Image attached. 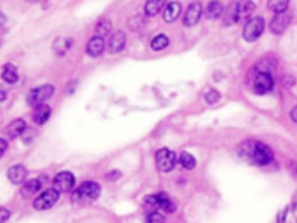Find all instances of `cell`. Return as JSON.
<instances>
[{"instance_id":"8","label":"cell","mask_w":297,"mask_h":223,"mask_svg":"<svg viewBox=\"0 0 297 223\" xmlns=\"http://www.w3.org/2000/svg\"><path fill=\"white\" fill-rule=\"evenodd\" d=\"M76 184V178L71 172L64 171L58 173L53 179V188L58 192H69Z\"/></svg>"},{"instance_id":"22","label":"cell","mask_w":297,"mask_h":223,"mask_svg":"<svg viewBox=\"0 0 297 223\" xmlns=\"http://www.w3.org/2000/svg\"><path fill=\"white\" fill-rule=\"evenodd\" d=\"M1 77L6 83H8V84H15V83L19 81L18 70H16L15 66L11 64V63H7V64H5L4 69H2Z\"/></svg>"},{"instance_id":"29","label":"cell","mask_w":297,"mask_h":223,"mask_svg":"<svg viewBox=\"0 0 297 223\" xmlns=\"http://www.w3.org/2000/svg\"><path fill=\"white\" fill-rule=\"evenodd\" d=\"M146 223H164L165 216L158 212H151L146 216Z\"/></svg>"},{"instance_id":"18","label":"cell","mask_w":297,"mask_h":223,"mask_svg":"<svg viewBox=\"0 0 297 223\" xmlns=\"http://www.w3.org/2000/svg\"><path fill=\"white\" fill-rule=\"evenodd\" d=\"M26 132V122L21 119L14 120L6 127L5 133L9 138H15Z\"/></svg>"},{"instance_id":"4","label":"cell","mask_w":297,"mask_h":223,"mask_svg":"<svg viewBox=\"0 0 297 223\" xmlns=\"http://www.w3.org/2000/svg\"><path fill=\"white\" fill-rule=\"evenodd\" d=\"M53 91H55V89H53L52 85L46 84L43 86H39V88L33 89L32 91L28 93V95H27V101H28V104L31 106L36 107V106L44 104L49 98H51Z\"/></svg>"},{"instance_id":"1","label":"cell","mask_w":297,"mask_h":223,"mask_svg":"<svg viewBox=\"0 0 297 223\" xmlns=\"http://www.w3.org/2000/svg\"><path fill=\"white\" fill-rule=\"evenodd\" d=\"M240 156L255 165H267L272 162L273 151L265 143L248 139L240 146Z\"/></svg>"},{"instance_id":"35","label":"cell","mask_w":297,"mask_h":223,"mask_svg":"<svg viewBox=\"0 0 297 223\" xmlns=\"http://www.w3.org/2000/svg\"><path fill=\"white\" fill-rule=\"evenodd\" d=\"M290 116H292L293 121L297 123V106H296V107H294V108L292 109V113H290Z\"/></svg>"},{"instance_id":"15","label":"cell","mask_w":297,"mask_h":223,"mask_svg":"<svg viewBox=\"0 0 297 223\" xmlns=\"http://www.w3.org/2000/svg\"><path fill=\"white\" fill-rule=\"evenodd\" d=\"M255 11V4L253 0H239L238 1V16L239 21L250 20L251 15Z\"/></svg>"},{"instance_id":"12","label":"cell","mask_w":297,"mask_h":223,"mask_svg":"<svg viewBox=\"0 0 297 223\" xmlns=\"http://www.w3.org/2000/svg\"><path fill=\"white\" fill-rule=\"evenodd\" d=\"M105 40L101 36L94 35L86 45V54L91 57L95 58L102 55V52L105 51Z\"/></svg>"},{"instance_id":"2","label":"cell","mask_w":297,"mask_h":223,"mask_svg":"<svg viewBox=\"0 0 297 223\" xmlns=\"http://www.w3.org/2000/svg\"><path fill=\"white\" fill-rule=\"evenodd\" d=\"M100 193H101V187L99 184L94 181H86L72 193L71 200L73 204H88V202L96 200Z\"/></svg>"},{"instance_id":"14","label":"cell","mask_w":297,"mask_h":223,"mask_svg":"<svg viewBox=\"0 0 297 223\" xmlns=\"http://www.w3.org/2000/svg\"><path fill=\"white\" fill-rule=\"evenodd\" d=\"M28 171L23 165H13L8 169L7 177L13 184H21L25 180Z\"/></svg>"},{"instance_id":"9","label":"cell","mask_w":297,"mask_h":223,"mask_svg":"<svg viewBox=\"0 0 297 223\" xmlns=\"http://www.w3.org/2000/svg\"><path fill=\"white\" fill-rule=\"evenodd\" d=\"M202 5L200 1H194L188 6L183 15V25L187 27H193L200 21L202 15Z\"/></svg>"},{"instance_id":"21","label":"cell","mask_w":297,"mask_h":223,"mask_svg":"<svg viewBox=\"0 0 297 223\" xmlns=\"http://www.w3.org/2000/svg\"><path fill=\"white\" fill-rule=\"evenodd\" d=\"M42 187L41 179H32V180L27 181L26 184H23L21 188V194L26 198L34 195L38 193Z\"/></svg>"},{"instance_id":"13","label":"cell","mask_w":297,"mask_h":223,"mask_svg":"<svg viewBox=\"0 0 297 223\" xmlns=\"http://www.w3.org/2000/svg\"><path fill=\"white\" fill-rule=\"evenodd\" d=\"M181 5L178 1H172L166 6L164 12H163V19L165 22L172 23L179 19L181 14Z\"/></svg>"},{"instance_id":"20","label":"cell","mask_w":297,"mask_h":223,"mask_svg":"<svg viewBox=\"0 0 297 223\" xmlns=\"http://www.w3.org/2000/svg\"><path fill=\"white\" fill-rule=\"evenodd\" d=\"M166 0H148L144 6V13L146 16H156L164 8Z\"/></svg>"},{"instance_id":"23","label":"cell","mask_w":297,"mask_h":223,"mask_svg":"<svg viewBox=\"0 0 297 223\" xmlns=\"http://www.w3.org/2000/svg\"><path fill=\"white\" fill-rule=\"evenodd\" d=\"M289 0H268V2H267V7H268L269 11L274 12L275 14L287 12Z\"/></svg>"},{"instance_id":"11","label":"cell","mask_w":297,"mask_h":223,"mask_svg":"<svg viewBox=\"0 0 297 223\" xmlns=\"http://www.w3.org/2000/svg\"><path fill=\"white\" fill-rule=\"evenodd\" d=\"M126 33L122 31H118L111 35V38L108 40V43H107V48H108V51L111 52V54H119V52H121L123 49L126 48Z\"/></svg>"},{"instance_id":"31","label":"cell","mask_w":297,"mask_h":223,"mask_svg":"<svg viewBox=\"0 0 297 223\" xmlns=\"http://www.w3.org/2000/svg\"><path fill=\"white\" fill-rule=\"evenodd\" d=\"M219 99H221V94H219L218 91H216V89H212V91H209L206 94V100L210 105L216 104Z\"/></svg>"},{"instance_id":"27","label":"cell","mask_w":297,"mask_h":223,"mask_svg":"<svg viewBox=\"0 0 297 223\" xmlns=\"http://www.w3.org/2000/svg\"><path fill=\"white\" fill-rule=\"evenodd\" d=\"M180 164L182 165V168H185L187 170H193L196 166V161L194 158V156H192L188 152H182L180 155Z\"/></svg>"},{"instance_id":"30","label":"cell","mask_w":297,"mask_h":223,"mask_svg":"<svg viewBox=\"0 0 297 223\" xmlns=\"http://www.w3.org/2000/svg\"><path fill=\"white\" fill-rule=\"evenodd\" d=\"M143 23H144V20H143L142 16L141 15H136V16H133V18L130 19L129 26H130V28L132 29V31H138V29L142 28Z\"/></svg>"},{"instance_id":"7","label":"cell","mask_w":297,"mask_h":223,"mask_svg":"<svg viewBox=\"0 0 297 223\" xmlns=\"http://www.w3.org/2000/svg\"><path fill=\"white\" fill-rule=\"evenodd\" d=\"M59 199V192L55 188L46 189L42 193L41 195H39L34 201V208L38 211H45L55 206L56 202Z\"/></svg>"},{"instance_id":"32","label":"cell","mask_w":297,"mask_h":223,"mask_svg":"<svg viewBox=\"0 0 297 223\" xmlns=\"http://www.w3.org/2000/svg\"><path fill=\"white\" fill-rule=\"evenodd\" d=\"M11 216V213H9L8 209L0 207V223H5Z\"/></svg>"},{"instance_id":"28","label":"cell","mask_w":297,"mask_h":223,"mask_svg":"<svg viewBox=\"0 0 297 223\" xmlns=\"http://www.w3.org/2000/svg\"><path fill=\"white\" fill-rule=\"evenodd\" d=\"M160 201H162L160 194L148 195L144 199V204H145L146 207L152 208V209H158V208H160Z\"/></svg>"},{"instance_id":"19","label":"cell","mask_w":297,"mask_h":223,"mask_svg":"<svg viewBox=\"0 0 297 223\" xmlns=\"http://www.w3.org/2000/svg\"><path fill=\"white\" fill-rule=\"evenodd\" d=\"M223 21H224L225 26H232L239 22L238 2H232V4L229 5L228 9L224 11V20Z\"/></svg>"},{"instance_id":"34","label":"cell","mask_w":297,"mask_h":223,"mask_svg":"<svg viewBox=\"0 0 297 223\" xmlns=\"http://www.w3.org/2000/svg\"><path fill=\"white\" fill-rule=\"evenodd\" d=\"M6 149H7V142L4 138H0V158L5 154Z\"/></svg>"},{"instance_id":"26","label":"cell","mask_w":297,"mask_h":223,"mask_svg":"<svg viewBox=\"0 0 297 223\" xmlns=\"http://www.w3.org/2000/svg\"><path fill=\"white\" fill-rule=\"evenodd\" d=\"M160 198H162V201H160V209H163L165 213L175 212L176 206L174 205V202L169 198L168 194H165V193H160Z\"/></svg>"},{"instance_id":"16","label":"cell","mask_w":297,"mask_h":223,"mask_svg":"<svg viewBox=\"0 0 297 223\" xmlns=\"http://www.w3.org/2000/svg\"><path fill=\"white\" fill-rule=\"evenodd\" d=\"M50 115H51V108H50L48 105L42 104L35 107L34 114H33V120H34L36 125L42 126L48 121Z\"/></svg>"},{"instance_id":"25","label":"cell","mask_w":297,"mask_h":223,"mask_svg":"<svg viewBox=\"0 0 297 223\" xmlns=\"http://www.w3.org/2000/svg\"><path fill=\"white\" fill-rule=\"evenodd\" d=\"M112 31V22L109 21L108 19L101 20L96 23L95 26V33L98 36H101V38H105L111 33Z\"/></svg>"},{"instance_id":"24","label":"cell","mask_w":297,"mask_h":223,"mask_svg":"<svg viewBox=\"0 0 297 223\" xmlns=\"http://www.w3.org/2000/svg\"><path fill=\"white\" fill-rule=\"evenodd\" d=\"M169 45H170V40L165 34L156 35L151 41V48L156 51L164 50L165 48H168Z\"/></svg>"},{"instance_id":"33","label":"cell","mask_w":297,"mask_h":223,"mask_svg":"<svg viewBox=\"0 0 297 223\" xmlns=\"http://www.w3.org/2000/svg\"><path fill=\"white\" fill-rule=\"evenodd\" d=\"M121 177V173L119 171H112L109 172L108 175H106V178L108 179V180H116V179H119Z\"/></svg>"},{"instance_id":"37","label":"cell","mask_w":297,"mask_h":223,"mask_svg":"<svg viewBox=\"0 0 297 223\" xmlns=\"http://www.w3.org/2000/svg\"><path fill=\"white\" fill-rule=\"evenodd\" d=\"M31 1H34V2H36V1H40V0H31Z\"/></svg>"},{"instance_id":"5","label":"cell","mask_w":297,"mask_h":223,"mask_svg":"<svg viewBox=\"0 0 297 223\" xmlns=\"http://www.w3.org/2000/svg\"><path fill=\"white\" fill-rule=\"evenodd\" d=\"M274 82L271 73L267 71H259L255 76L252 82V89L256 94H265V93L272 91Z\"/></svg>"},{"instance_id":"17","label":"cell","mask_w":297,"mask_h":223,"mask_svg":"<svg viewBox=\"0 0 297 223\" xmlns=\"http://www.w3.org/2000/svg\"><path fill=\"white\" fill-rule=\"evenodd\" d=\"M224 5L219 0H212L206 8V15L208 19L215 20L224 14Z\"/></svg>"},{"instance_id":"36","label":"cell","mask_w":297,"mask_h":223,"mask_svg":"<svg viewBox=\"0 0 297 223\" xmlns=\"http://www.w3.org/2000/svg\"><path fill=\"white\" fill-rule=\"evenodd\" d=\"M5 21H6V16L2 15L1 13H0V26H1Z\"/></svg>"},{"instance_id":"10","label":"cell","mask_w":297,"mask_h":223,"mask_svg":"<svg viewBox=\"0 0 297 223\" xmlns=\"http://www.w3.org/2000/svg\"><path fill=\"white\" fill-rule=\"evenodd\" d=\"M290 21H292V14H288L287 12L278 13L273 16L269 28H271L273 34L280 35L286 32V29L290 25Z\"/></svg>"},{"instance_id":"3","label":"cell","mask_w":297,"mask_h":223,"mask_svg":"<svg viewBox=\"0 0 297 223\" xmlns=\"http://www.w3.org/2000/svg\"><path fill=\"white\" fill-rule=\"evenodd\" d=\"M265 29V20L261 16L250 19L243 29V38L248 42H255L258 40Z\"/></svg>"},{"instance_id":"6","label":"cell","mask_w":297,"mask_h":223,"mask_svg":"<svg viewBox=\"0 0 297 223\" xmlns=\"http://www.w3.org/2000/svg\"><path fill=\"white\" fill-rule=\"evenodd\" d=\"M156 164L162 172H170L175 168V154L170 149H160L156 154Z\"/></svg>"}]
</instances>
